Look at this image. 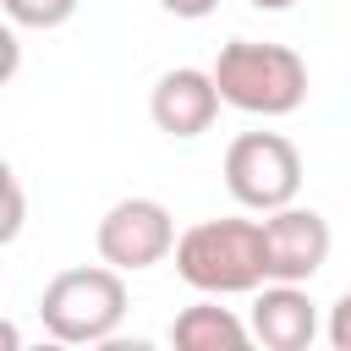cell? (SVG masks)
Wrapping results in <instances>:
<instances>
[{
    "label": "cell",
    "instance_id": "12",
    "mask_svg": "<svg viewBox=\"0 0 351 351\" xmlns=\"http://www.w3.org/2000/svg\"><path fill=\"white\" fill-rule=\"evenodd\" d=\"M329 346H335V351H351V285H346L340 302L329 307Z\"/></svg>",
    "mask_w": 351,
    "mask_h": 351
},
{
    "label": "cell",
    "instance_id": "11",
    "mask_svg": "<svg viewBox=\"0 0 351 351\" xmlns=\"http://www.w3.org/2000/svg\"><path fill=\"white\" fill-rule=\"evenodd\" d=\"M0 186H5V225H0V241H16V236H22V214H27L16 170H0Z\"/></svg>",
    "mask_w": 351,
    "mask_h": 351
},
{
    "label": "cell",
    "instance_id": "1",
    "mask_svg": "<svg viewBox=\"0 0 351 351\" xmlns=\"http://www.w3.org/2000/svg\"><path fill=\"white\" fill-rule=\"evenodd\" d=\"M176 274L203 296H252L269 280L263 219H197L176 241Z\"/></svg>",
    "mask_w": 351,
    "mask_h": 351
},
{
    "label": "cell",
    "instance_id": "5",
    "mask_svg": "<svg viewBox=\"0 0 351 351\" xmlns=\"http://www.w3.org/2000/svg\"><path fill=\"white\" fill-rule=\"evenodd\" d=\"M176 214L159 203V197H121L104 208L99 230H93V247L104 263H115L121 274H143L154 263H165L176 252Z\"/></svg>",
    "mask_w": 351,
    "mask_h": 351
},
{
    "label": "cell",
    "instance_id": "13",
    "mask_svg": "<svg viewBox=\"0 0 351 351\" xmlns=\"http://www.w3.org/2000/svg\"><path fill=\"white\" fill-rule=\"evenodd\" d=\"M159 11H170V16H181V22H203V16L219 11V0H159Z\"/></svg>",
    "mask_w": 351,
    "mask_h": 351
},
{
    "label": "cell",
    "instance_id": "3",
    "mask_svg": "<svg viewBox=\"0 0 351 351\" xmlns=\"http://www.w3.org/2000/svg\"><path fill=\"white\" fill-rule=\"evenodd\" d=\"M126 318V274L115 263L60 269L38 296V324L60 346H110Z\"/></svg>",
    "mask_w": 351,
    "mask_h": 351
},
{
    "label": "cell",
    "instance_id": "9",
    "mask_svg": "<svg viewBox=\"0 0 351 351\" xmlns=\"http://www.w3.org/2000/svg\"><path fill=\"white\" fill-rule=\"evenodd\" d=\"M170 346H181V351H247L252 346V324H241L230 307H219L214 296H203V302H192V307L176 313Z\"/></svg>",
    "mask_w": 351,
    "mask_h": 351
},
{
    "label": "cell",
    "instance_id": "8",
    "mask_svg": "<svg viewBox=\"0 0 351 351\" xmlns=\"http://www.w3.org/2000/svg\"><path fill=\"white\" fill-rule=\"evenodd\" d=\"M252 340L269 351H307L318 340V307L296 280H263L252 291Z\"/></svg>",
    "mask_w": 351,
    "mask_h": 351
},
{
    "label": "cell",
    "instance_id": "14",
    "mask_svg": "<svg viewBox=\"0 0 351 351\" xmlns=\"http://www.w3.org/2000/svg\"><path fill=\"white\" fill-rule=\"evenodd\" d=\"M247 5H252V11H291L296 0H247Z\"/></svg>",
    "mask_w": 351,
    "mask_h": 351
},
{
    "label": "cell",
    "instance_id": "7",
    "mask_svg": "<svg viewBox=\"0 0 351 351\" xmlns=\"http://www.w3.org/2000/svg\"><path fill=\"white\" fill-rule=\"evenodd\" d=\"M219 82H214V71H197V66H170L159 82H154V93H148V115H154V126L165 132V137H203L208 126H214V115H219Z\"/></svg>",
    "mask_w": 351,
    "mask_h": 351
},
{
    "label": "cell",
    "instance_id": "10",
    "mask_svg": "<svg viewBox=\"0 0 351 351\" xmlns=\"http://www.w3.org/2000/svg\"><path fill=\"white\" fill-rule=\"evenodd\" d=\"M0 5H5V16H11L16 27H38V33H49V27H66V22L77 16L82 0H0Z\"/></svg>",
    "mask_w": 351,
    "mask_h": 351
},
{
    "label": "cell",
    "instance_id": "2",
    "mask_svg": "<svg viewBox=\"0 0 351 351\" xmlns=\"http://www.w3.org/2000/svg\"><path fill=\"white\" fill-rule=\"evenodd\" d=\"M214 82L219 99L241 115H291L307 99V60L291 44H258V38H230L214 55Z\"/></svg>",
    "mask_w": 351,
    "mask_h": 351
},
{
    "label": "cell",
    "instance_id": "4",
    "mask_svg": "<svg viewBox=\"0 0 351 351\" xmlns=\"http://www.w3.org/2000/svg\"><path fill=\"white\" fill-rule=\"evenodd\" d=\"M225 186L252 214H274V208L296 203V192H302V154H296V143L280 137V132H241L225 148Z\"/></svg>",
    "mask_w": 351,
    "mask_h": 351
},
{
    "label": "cell",
    "instance_id": "6",
    "mask_svg": "<svg viewBox=\"0 0 351 351\" xmlns=\"http://www.w3.org/2000/svg\"><path fill=\"white\" fill-rule=\"evenodd\" d=\"M329 219L318 208H302V203H285L274 214H263V252H269V280H296L307 285L324 263H329Z\"/></svg>",
    "mask_w": 351,
    "mask_h": 351
}]
</instances>
